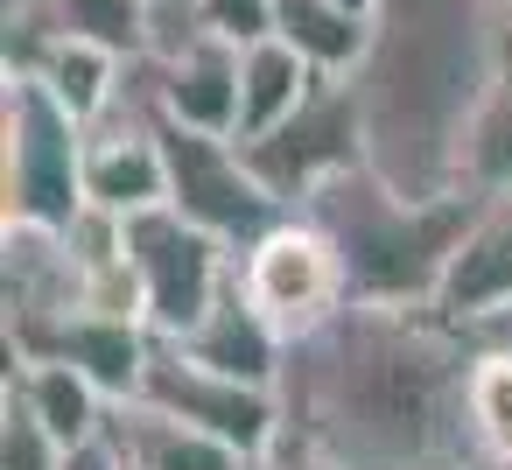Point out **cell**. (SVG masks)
<instances>
[{
    "instance_id": "cell-2",
    "label": "cell",
    "mask_w": 512,
    "mask_h": 470,
    "mask_svg": "<svg viewBox=\"0 0 512 470\" xmlns=\"http://www.w3.org/2000/svg\"><path fill=\"white\" fill-rule=\"evenodd\" d=\"M512 15L498 0H386L372 57L351 78L365 106V162L414 197L470 190L463 148Z\"/></svg>"
},
{
    "instance_id": "cell-27",
    "label": "cell",
    "mask_w": 512,
    "mask_h": 470,
    "mask_svg": "<svg viewBox=\"0 0 512 470\" xmlns=\"http://www.w3.org/2000/svg\"><path fill=\"white\" fill-rule=\"evenodd\" d=\"M344 8H358V15H379V8H386V0H344Z\"/></svg>"
},
{
    "instance_id": "cell-28",
    "label": "cell",
    "mask_w": 512,
    "mask_h": 470,
    "mask_svg": "<svg viewBox=\"0 0 512 470\" xmlns=\"http://www.w3.org/2000/svg\"><path fill=\"white\" fill-rule=\"evenodd\" d=\"M498 8H505V15H512V0H498Z\"/></svg>"
},
{
    "instance_id": "cell-4",
    "label": "cell",
    "mask_w": 512,
    "mask_h": 470,
    "mask_svg": "<svg viewBox=\"0 0 512 470\" xmlns=\"http://www.w3.org/2000/svg\"><path fill=\"white\" fill-rule=\"evenodd\" d=\"M85 211V120H71L29 71L0 92V225H71Z\"/></svg>"
},
{
    "instance_id": "cell-21",
    "label": "cell",
    "mask_w": 512,
    "mask_h": 470,
    "mask_svg": "<svg viewBox=\"0 0 512 470\" xmlns=\"http://www.w3.org/2000/svg\"><path fill=\"white\" fill-rule=\"evenodd\" d=\"M64 442L15 400V393H0V470H64Z\"/></svg>"
},
{
    "instance_id": "cell-26",
    "label": "cell",
    "mask_w": 512,
    "mask_h": 470,
    "mask_svg": "<svg viewBox=\"0 0 512 470\" xmlns=\"http://www.w3.org/2000/svg\"><path fill=\"white\" fill-rule=\"evenodd\" d=\"M470 470H512V456H477Z\"/></svg>"
},
{
    "instance_id": "cell-8",
    "label": "cell",
    "mask_w": 512,
    "mask_h": 470,
    "mask_svg": "<svg viewBox=\"0 0 512 470\" xmlns=\"http://www.w3.org/2000/svg\"><path fill=\"white\" fill-rule=\"evenodd\" d=\"M162 148H169V204L183 218H197L204 232L246 246L281 218V197L260 183V169L246 162V148L232 134H204V127H176L162 120Z\"/></svg>"
},
{
    "instance_id": "cell-19",
    "label": "cell",
    "mask_w": 512,
    "mask_h": 470,
    "mask_svg": "<svg viewBox=\"0 0 512 470\" xmlns=\"http://www.w3.org/2000/svg\"><path fill=\"white\" fill-rule=\"evenodd\" d=\"M463 176H470V190H512V29H505V50L491 64V85L477 99L470 148H463Z\"/></svg>"
},
{
    "instance_id": "cell-10",
    "label": "cell",
    "mask_w": 512,
    "mask_h": 470,
    "mask_svg": "<svg viewBox=\"0 0 512 470\" xmlns=\"http://www.w3.org/2000/svg\"><path fill=\"white\" fill-rule=\"evenodd\" d=\"M8 71H29L71 120L99 127V120L120 106L134 57L113 50V43H99V36H85V29L36 22V29H8Z\"/></svg>"
},
{
    "instance_id": "cell-24",
    "label": "cell",
    "mask_w": 512,
    "mask_h": 470,
    "mask_svg": "<svg viewBox=\"0 0 512 470\" xmlns=\"http://www.w3.org/2000/svg\"><path fill=\"white\" fill-rule=\"evenodd\" d=\"M64 470H127V463H120V449H113V442H85V449H71V456H64Z\"/></svg>"
},
{
    "instance_id": "cell-7",
    "label": "cell",
    "mask_w": 512,
    "mask_h": 470,
    "mask_svg": "<svg viewBox=\"0 0 512 470\" xmlns=\"http://www.w3.org/2000/svg\"><path fill=\"white\" fill-rule=\"evenodd\" d=\"M239 148L260 169V183L281 197V211H302L330 176H344V169L365 162V106H358V85L351 78H323L302 99V113H288L274 134L239 141Z\"/></svg>"
},
{
    "instance_id": "cell-3",
    "label": "cell",
    "mask_w": 512,
    "mask_h": 470,
    "mask_svg": "<svg viewBox=\"0 0 512 470\" xmlns=\"http://www.w3.org/2000/svg\"><path fill=\"white\" fill-rule=\"evenodd\" d=\"M484 190H449V197H414L372 162L330 176L302 211L330 232L344 295L372 309H435L449 253L470 225Z\"/></svg>"
},
{
    "instance_id": "cell-13",
    "label": "cell",
    "mask_w": 512,
    "mask_h": 470,
    "mask_svg": "<svg viewBox=\"0 0 512 470\" xmlns=\"http://www.w3.org/2000/svg\"><path fill=\"white\" fill-rule=\"evenodd\" d=\"M8 393L64 442V449H85V442H106L113 428V393L78 372L71 358H8Z\"/></svg>"
},
{
    "instance_id": "cell-22",
    "label": "cell",
    "mask_w": 512,
    "mask_h": 470,
    "mask_svg": "<svg viewBox=\"0 0 512 470\" xmlns=\"http://www.w3.org/2000/svg\"><path fill=\"white\" fill-rule=\"evenodd\" d=\"M204 29H218L232 43H260V36H274V0H204Z\"/></svg>"
},
{
    "instance_id": "cell-25",
    "label": "cell",
    "mask_w": 512,
    "mask_h": 470,
    "mask_svg": "<svg viewBox=\"0 0 512 470\" xmlns=\"http://www.w3.org/2000/svg\"><path fill=\"white\" fill-rule=\"evenodd\" d=\"M477 337H491V344H512V309H505V316H491Z\"/></svg>"
},
{
    "instance_id": "cell-9",
    "label": "cell",
    "mask_w": 512,
    "mask_h": 470,
    "mask_svg": "<svg viewBox=\"0 0 512 470\" xmlns=\"http://www.w3.org/2000/svg\"><path fill=\"white\" fill-rule=\"evenodd\" d=\"M141 400L162 407V414H183L211 435H225L232 449L260 456L281 442V386H253V379H232V372H211L204 358H190L176 337H155V358H148V379H141Z\"/></svg>"
},
{
    "instance_id": "cell-1",
    "label": "cell",
    "mask_w": 512,
    "mask_h": 470,
    "mask_svg": "<svg viewBox=\"0 0 512 470\" xmlns=\"http://www.w3.org/2000/svg\"><path fill=\"white\" fill-rule=\"evenodd\" d=\"M470 358L477 330L442 309L344 302L288 344L281 421L344 470H470Z\"/></svg>"
},
{
    "instance_id": "cell-15",
    "label": "cell",
    "mask_w": 512,
    "mask_h": 470,
    "mask_svg": "<svg viewBox=\"0 0 512 470\" xmlns=\"http://www.w3.org/2000/svg\"><path fill=\"white\" fill-rule=\"evenodd\" d=\"M190 358H204L211 372H232V379H253V386H281V365H288V337L246 302V288L232 281L225 295H218V309L190 330V337H176Z\"/></svg>"
},
{
    "instance_id": "cell-20",
    "label": "cell",
    "mask_w": 512,
    "mask_h": 470,
    "mask_svg": "<svg viewBox=\"0 0 512 470\" xmlns=\"http://www.w3.org/2000/svg\"><path fill=\"white\" fill-rule=\"evenodd\" d=\"M470 435H477V456H512V344L477 337V358H470Z\"/></svg>"
},
{
    "instance_id": "cell-17",
    "label": "cell",
    "mask_w": 512,
    "mask_h": 470,
    "mask_svg": "<svg viewBox=\"0 0 512 470\" xmlns=\"http://www.w3.org/2000/svg\"><path fill=\"white\" fill-rule=\"evenodd\" d=\"M316 85H323V78H316V64H309L295 43H281V36L246 43V71H239V141L274 134L288 113H302V99H309Z\"/></svg>"
},
{
    "instance_id": "cell-23",
    "label": "cell",
    "mask_w": 512,
    "mask_h": 470,
    "mask_svg": "<svg viewBox=\"0 0 512 470\" xmlns=\"http://www.w3.org/2000/svg\"><path fill=\"white\" fill-rule=\"evenodd\" d=\"M253 470H344V463H337V456H323L316 442H302V435H288V428H281V442H274V449H260V456H253Z\"/></svg>"
},
{
    "instance_id": "cell-12",
    "label": "cell",
    "mask_w": 512,
    "mask_h": 470,
    "mask_svg": "<svg viewBox=\"0 0 512 470\" xmlns=\"http://www.w3.org/2000/svg\"><path fill=\"white\" fill-rule=\"evenodd\" d=\"M442 316L484 330L491 316L512 309V190H484L456 253H449V274H442V295H435Z\"/></svg>"
},
{
    "instance_id": "cell-16",
    "label": "cell",
    "mask_w": 512,
    "mask_h": 470,
    "mask_svg": "<svg viewBox=\"0 0 512 470\" xmlns=\"http://www.w3.org/2000/svg\"><path fill=\"white\" fill-rule=\"evenodd\" d=\"M274 36L295 43L316 64V78H358L372 57V15L344 0H274Z\"/></svg>"
},
{
    "instance_id": "cell-5",
    "label": "cell",
    "mask_w": 512,
    "mask_h": 470,
    "mask_svg": "<svg viewBox=\"0 0 512 470\" xmlns=\"http://www.w3.org/2000/svg\"><path fill=\"white\" fill-rule=\"evenodd\" d=\"M127 253H134V274H141V302H148L155 337H190L218 309V295L239 281V246L204 232L176 204H155V211L127 218Z\"/></svg>"
},
{
    "instance_id": "cell-11",
    "label": "cell",
    "mask_w": 512,
    "mask_h": 470,
    "mask_svg": "<svg viewBox=\"0 0 512 470\" xmlns=\"http://www.w3.org/2000/svg\"><path fill=\"white\" fill-rule=\"evenodd\" d=\"M239 71H246V43H232L218 29H197L176 57H155V106H162V120L239 141Z\"/></svg>"
},
{
    "instance_id": "cell-14",
    "label": "cell",
    "mask_w": 512,
    "mask_h": 470,
    "mask_svg": "<svg viewBox=\"0 0 512 470\" xmlns=\"http://www.w3.org/2000/svg\"><path fill=\"white\" fill-rule=\"evenodd\" d=\"M106 442L120 449L127 470H253L246 449H232L225 435H211L183 414H162L148 400H120Z\"/></svg>"
},
{
    "instance_id": "cell-18",
    "label": "cell",
    "mask_w": 512,
    "mask_h": 470,
    "mask_svg": "<svg viewBox=\"0 0 512 470\" xmlns=\"http://www.w3.org/2000/svg\"><path fill=\"white\" fill-rule=\"evenodd\" d=\"M85 29L127 57H148V0H8V29Z\"/></svg>"
},
{
    "instance_id": "cell-6",
    "label": "cell",
    "mask_w": 512,
    "mask_h": 470,
    "mask_svg": "<svg viewBox=\"0 0 512 470\" xmlns=\"http://www.w3.org/2000/svg\"><path fill=\"white\" fill-rule=\"evenodd\" d=\"M239 288L246 302L288 337L302 344L309 330H323L351 295H344V267H337V246L330 232L309 218V211H281L260 239L239 246Z\"/></svg>"
}]
</instances>
